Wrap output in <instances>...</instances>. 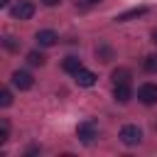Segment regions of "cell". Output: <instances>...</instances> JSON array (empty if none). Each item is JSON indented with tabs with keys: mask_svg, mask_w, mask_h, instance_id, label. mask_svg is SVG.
Returning a JSON list of instances; mask_svg holds the SVG:
<instances>
[{
	"mask_svg": "<svg viewBox=\"0 0 157 157\" xmlns=\"http://www.w3.org/2000/svg\"><path fill=\"white\" fill-rule=\"evenodd\" d=\"M113 96L118 103H128L132 98V91H130V83H115L113 86Z\"/></svg>",
	"mask_w": 157,
	"mask_h": 157,
	"instance_id": "ba28073f",
	"label": "cell"
},
{
	"mask_svg": "<svg viewBox=\"0 0 157 157\" xmlns=\"http://www.w3.org/2000/svg\"><path fill=\"white\" fill-rule=\"evenodd\" d=\"M34 39H37L39 47H54V44L59 42V34H56L54 29H39V32L34 34Z\"/></svg>",
	"mask_w": 157,
	"mask_h": 157,
	"instance_id": "8992f818",
	"label": "cell"
},
{
	"mask_svg": "<svg viewBox=\"0 0 157 157\" xmlns=\"http://www.w3.org/2000/svg\"><path fill=\"white\" fill-rule=\"evenodd\" d=\"M10 12H12L15 20H29V17L34 15V2H32V0H17Z\"/></svg>",
	"mask_w": 157,
	"mask_h": 157,
	"instance_id": "7a4b0ae2",
	"label": "cell"
},
{
	"mask_svg": "<svg viewBox=\"0 0 157 157\" xmlns=\"http://www.w3.org/2000/svg\"><path fill=\"white\" fill-rule=\"evenodd\" d=\"M76 135H78V140L86 142V145L93 142V137L98 135V123H96V120H83V123H78Z\"/></svg>",
	"mask_w": 157,
	"mask_h": 157,
	"instance_id": "6da1fadb",
	"label": "cell"
},
{
	"mask_svg": "<svg viewBox=\"0 0 157 157\" xmlns=\"http://www.w3.org/2000/svg\"><path fill=\"white\" fill-rule=\"evenodd\" d=\"M10 103H12V93H10L7 88H2V91H0V105H2V108H7Z\"/></svg>",
	"mask_w": 157,
	"mask_h": 157,
	"instance_id": "5bb4252c",
	"label": "cell"
},
{
	"mask_svg": "<svg viewBox=\"0 0 157 157\" xmlns=\"http://www.w3.org/2000/svg\"><path fill=\"white\" fill-rule=\"evenodd\" d=\"M7 135H10V125H7V120H2L0 123V142H7Z\"/></svg>",
	"mask_w": 157,
	"mask_h": 157,
	"instance_id": "2e32d148",
	"label": "cell"
},
{
	"mask_svg": "<svg viewBox=\"0 0 157 157\" xmlns=\"http://www.w3.org/2000/svg\"><path fill=\"white\" fill-rule=\"evenodd\" d=\"M113 83H130V69H115L113 71Z\"/></svg>",
	"mask_w": 157,
	"mask_h": 157,
	"instance_id": "7c38bea8",
	"label": "cell"
},
{
	"mask_svg": "<svg viewBox=\"0 0 157 157\" xmlns=\"http://www.w3.org/2000/svg\"><path fill=\"white\" fill-rule=\"evenodd\" d=\"M152 42H155V44H157V29H155V32H152Z\"/></svg>",
	"mask_w": 157,
	"mask_h": 157,
	"instance_id": "d6986e66",
	"label": "cell"
},
{
	"mask_svg": "<svg viewBox=\"0 0 157 157\" xmlns=\"http://www.w3.org/2000/svg\"><path fill=\"white\" fill-rule=\"evenodd\" d=\"M96 56H98L101 61H110V59H113V49H110L108 44H98V47H96Z\"/></svg>",
	"mask_w": 157,
	"mask_h": 157,
	"instance_id": "8fae6325",
	"label": "cell"
},
{
	"mask_svg": "<svg viewBox=\"0 0 157 157\" xmlns=\"http://www.w3.org/2000/svg\"><path fill=\"white\" fill-rule=\"evenodd\" d=\"M145 69H147V71H157V54H150V56L145 59Z\"/></svg>",
	"mask_w": 157,
	"mask_h": 157,
	"instance_id": "9a60e30c",
	"label": "cell"
},
{
	"mask_svg": "<svg viewBox=\"0 0 157 157\" xmlns=\"http://www.w3.org/2000/svg\"><path fill=\"white\" fill-rule=\"evenodd\" d=\"M74 76H76V83H78V86H83V88L93 86V83H96V78H98V76H96L93 71H88V69H78Z\"/></svg>",
	"mask_w": 157,
	"mask_h": 157,
	"instance_id": "52a82bcc",
	"label": "cell"
},
{
	"mask_svg": "<svg viewBox=\"0 0 157 157\" xmlns=\"http://www.w3.org/2000/svg\"><path fill=\"white\" fill-rule=\"evenodd\" d=\"M12 86L20 88V91H29V88L34 86V78H32L29 71H15V74H12Z\"/></svg>",
	"mask_w": 157,
	"mask_h": 157,
	"instance_id": "5b68a950",
	"label": "cell"
},
{
	"mask_svg": "<svg viewBox=\"0 0 157 157\" xmlns=\"http://www.w3.org/2000/svg\"><path fill=\"white\" fill-rule=\"evenodd\" d=\"M61 69H64L66 74H76V71L83 69V66H81V59H78V56H66V59L61 61Z\"/></svg>",
	"mask_w": 157,
	"mask_h": 157,
	"instance_id": "30bf717a",
	"label": "cell"
},
{
	"mask_svg": "<svg viewBox=\"0 0 157 157\" xmlns=\"http://www.w3.org/2000/svg\"><path fill=\"white\" fill-rule=\"evenodd\" d=\"M86 2H101V0H86Z\"/></svg>",
	"mask_w": 157,
	"mask_h": 157,
	"instance_id": "44dd1931",
	"label": "cell"
},
{
	"mask_svg": "<svg viewBox=\"0 0 157 157\" xmlns=\"http://www.w3.org/2000/svg\"><path fill=\"white\" fill-rule=\"evenodd\" d=\"M142 15H147V7H145V5H140V7H130V10L120 12V15L115 17V22H128V20H135V17H142Z\"/></svg>",
	"mask_w": 157,
	"mask_h": 157,
	"instance_id": "9c48e42d",
	"label": "cell"
},
{
	"mask_svg": "<svg viewBox=\"0 0 157 157\" xmlns=\"http://www.w3.org/2000/svg\"><path fill=\"white\" fill-rule=\"evenodd\" d=\"M7 2H10V0H0V5H2V7H5V5H7Z\"/></svg>",
	"mask_w": 157,
	"mask_h": 157,
	"instance_id": "ffe728a7",
	"label": "cell"
},
{
	"mask_svg": "<svg viewBox=\"0 0 157 157\" xmlns=\"http://www.w3.org/2000/svg\"><path fill=\"white\" fill-rule=\"evenodd\" d=\"M137 101L140 103H145V105H155L157 103V83H142L140 88H137Z\"/></svg>",
	"mask_w": 157,
	"mask_h": 157,
	"instance_id": "277c9868",
	"label": "cell"
},
{
	"mask_svg": "<svg viewBox=\"0 0 157 157\" xmlns=\"http://www.w3.org/2000/svg\"><path fill=\"white\" fill-rule=\"evenodd\" d=\"M27 61H29L32 66H44V64H47V56H44L42 52H29V54H27Z\"/></svg>",
	"mask_w": 157,
	"mask_h": 157,
	"instance_id": "4fadbf2b",
	"label": "cell"
},
{
	"mask_svg": "<svg viewBox=\"0 0 157 157\" xmlns=\"http://www.w3.org/2000/svg\"><path fill=\"white\" fill-rule=\"evenodd\" d=\"M120 140H123V145L132 147V145H137L142 140V130L137 125H123L120 128Z\"/></svg>",
	"mask_w": 157,
	"mask_h": 157,
	"instance_id": "3957f363",
	"label": "cell"
},
{
	"mask_svg": "<svg viewBox=\"0 0 157 157\" xmlns=\"http://www.w3.org/2000/svg\"><path fill=\"white\" fill-rule=\"evenodd\" d=\"M42 2H44V5H47V7H54V5H59V2H61V0H42Z\"/></svg>",
	"mask_w": 157,
	"mask_h": 157,
	"instance_id": "ac0fdd59",
	"label": "cell"
},
{
	"mask_svg": "<svg viewBox=\"0 0 157 157\" xmlns=\"http://www.w3.org/2000/svg\"><path fill=\"white\" fill-rule=\"evenodd\" d=\"M5 47H7V49H10V52H15V49H17V47H20V44H17V42H15V37H5Z\"/></svg>",
	"mask_w": 157,
	"mask_h": 157,
	"instance_id": "e0dca14e",
	"label": "cell"
}]
</instances>
